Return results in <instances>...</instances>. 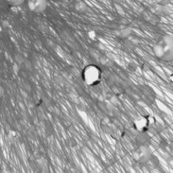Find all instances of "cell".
Wrapping results in <instances>:
<instances>
[{"mask_svg":"<svg viewBox=\"0 0 173 173\" xmlns=\"http://www.w3.org/2000/svg\"><path fill=\"white\" fill-rule=\"evenodd\" d=\"M155 56L164 62H171L173 60V37L164 35L156 42L153 47Z\"/></svg>","mask_w":173,"mask_h":173,"instance_id":"1","label":"cell"},{"mask_svg":"<svg viewBox=\"0 0 173 173\" xmlns=\"http://www.w3.org/2000/svg\"><path fill=\"white\" fill-rule=\"evenodd\" d=\"M75 9H76L78 12H80V13H85V12H87L88 7H87V5L85 4V2L80 0V1H78L76 3V5H75Z\"/></svg>","mask_w":173,"mask_h":173,"instance_id":"6","label":"cell"},{"mask_svg":"<svg viewBox=\"0 0 173 173\" xmlns=\"http://www.w3.org/2000/svg\"><path fill=\"white\" fill-rule=\"evenodd\" d=\"M131 28H125L121 31L120 34H121V37H123V38H127V37H129L131 35Z\"/></svg>","mask_w":173,"mask_h":173,"instance_id":"7","label":"cell"},{"mask_svg":"<svg viewBox=\"0 0 173 173\" xmlns=\"http://www.w3.org/2000/svg\"><path fill=\"white\" fill-rule=\"evenodd\" d=\"M133 157L138 163L144 164L149 162L152 157V150L147 146H139L133 152Z\"/></svg>","mask_w":173,"mask_h":173,"instance_id":"3","label":"cell"},{"mask_svg":"<svg viewBox=\"0 0 173 173\" xmlns=\"http://www.w3.org/2000/svg\"><path fill=\"white\" fill-rule=\"evenodd\" d=\"M157 1L160 3H163V4H167V3L170 1V0H157Z\"/></svg>","mask_w":173,"mask_h":173,"instance_id":"10","label":"cell"},{"mask_svg":"<svg viewBox=\"0 0 173 173\" xmlns=\"http://www.w3.org/2000/svg\"><path fill=\"white\" fill-rule=\"evenodd\" d=\"M101 79V71L97 66L90 65L84 67L82 71V80L84 83L89 86L97 85L100 81Z\"/></svg>","mask_w":173,"mask_h":173,"instance_id":"2","label":"cell"},{"mask_svg":"<svg viewBox=\"0 0 173 173\" xmlns=\"http://www.w3.org/2000/svg\"><path fill=\"white\" fill-rule=\"evenodd\" d=\"M153 123H154V118L151 115H145L135 119L133 125L139 133H146L153 125Z\"/></svg>","mask_w":173,"mask_h":173,"instance_id":"4","label":"cell"},{"mask_svg":"<svg viewBox=\"0 0 173 173\" xmlns=\"http://www.w3.org/2000/svg\"><path fill=\"white\" fill-rule=\"evenodd\" d=\"M5 1L10 3L12 6L17 7V6H20V5L23 4V3L25 2V0H5Z\"/></svg>","mask_w":173,"mask_h":173,"instance_id":"8","label":"cell"},{"mask_svg":"<svg viewBox=\"0 0 173 173\" xmlns=\"http://www.w3.org/2000/svg\"><path fill=\"white\" fill-rule=\"evenodd\" d=\"M0 130H1V123H0Z\"/></svg>","mask_w":173,"mask_h":173,"instance_id":"11","label":"cell"},{"mask_svg":"<svg viewBox=\"0 0 173 173\" xmlns=\"http://www.w3.org/2000/svg\"><path fill=\"white\" fill-rule=\"evenodd\" d=\"M3 96H4V89L2 86H0V97H2Z\"/></svg>","mask_w":173,"mask_h":173,"instance_id":"9","label":"cell"},{"mask_svg":"<svg viewBox=\"0 0 173 173\" xmlns=\"http://www.w3.org/2000/svg\"><path fill=\"white\" fill-rule=\"evenodd\" d=\"M28 9L35 13H44L47 8V0H28Z\"/></svg>","mask_w":173,"mask_h":173,"instance_id":"5","label":"cell"}]
</instances>
